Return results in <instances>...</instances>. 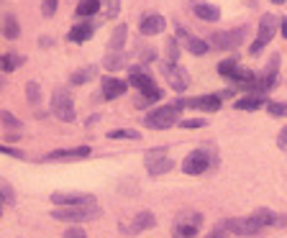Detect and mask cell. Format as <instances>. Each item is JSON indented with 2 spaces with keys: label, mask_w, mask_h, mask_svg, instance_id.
<instances>
[{
  "label": "cell",
  "mask_w": 287,
  "mask_h": 238,
  "mask_svg": "<svg viewBox=\"0 0 287 238\" xmlns=\"http://www.w3.org/2000/svg\"><path fill=\"white\" fill-rule=\"evenodd\" d=\"M128 82L134 84V88H139V92H144V90H154V88H157L146 67H131V70H128Z\"/></svg>",
  "instance_id": "obj_13"
},
{
  "label": "cell",
  "mask_w": 287,
  "mask_h": 238,
  "mask_svg": "<svg viewBox=\"0 0 287 238\" xmlns=\"http://www.w3.org/2000/svg\"><path fill=\"white\" fill-rule=\"evenodd\" d=\"M0 190H3V202H6L8 208H11V205L16 202V198H13V190H11V184H8V182L3 180V182H0Z\"/></svg>",
  "instance_id": "obj_34"
},
{
  "label": "cell",
  "mask_w": 287,
  "mask_h": 238,
  "mask_svg": "<svg viewBox=\"0 0 287 238\" xmlns=\"http://www.w3.org/2000/svg\"><path fill=\"white\" fill-rule=\"evenodd\" d=\"M95 72H98V67H85V70H77L75 74H72V84H85V82H90L93 77H95Z\"/></svg>",
  "instance_id": "obj_27"
},
{
  "label": "cell",
  "mask_w": 287,
  "mask_h": 238,
  "mask_svg": "<svg viewBox=\"0 0 287 238\" xmlns=\"http://www.w3.org/2000/svg\"><path fill=\"white\" fill-rule=\"evenodd\" d=\"M210 166V156L205 154V151H192L190 156H185L182 162V169H185V174H203V172Z\"/></svg>",
  "instance_id": "obj_11"
},
{
  "label": "cell",
  "mask_w": 287,
  "mask_h": 238,
  "mask_svg": "<svg viewBox=\"0 0 287 238\" xmlns=\"http://www.w3.org/2000/svg\"><path fill=\"white\" fill-rule=\"evenodd\" d=\"M277 26H279V20H277V16H272V13H267V16H261L259 18V34H256V38H254V44L249 46V54H261V49L269 44V41L274 38V34H277Z\"/></svg>",
  "instance_id": "obj_3"
},
{
  "label": "cell",
  "mask_w": 287,
  "mask_h": 238,
  "mask_svg": "<svg viewBox=\"0 0 287 238\" xmlns=\"http://www.w3.org/2000/svg\"><path fill=\"white\" fill-rule=\"evenodd\" d=\"M62 238H87V233H85L82 228H70V230L64 233Z\"/></svg>",
  "instance_id": "obj_40"
},
{
  "label": "cell",
  "mask_w": 287,
  "mask_h": 238,
  "mask_svg": "<svg viewBox=\"0 0 287 238\" xmlns=\"http://www.w3.org/2000/svg\"><path fill=\"white\" fill-rule=\"evenodd\" d=\"M24 62H26V59L21 56V54H16V52H8V54H3V72H13V70H18Z\"/></svg>",
  "instance_id": "obj_25"
},
{
  "label": "cell",
  "mask_w": 287,
  "mask_h": 238,
  "mask_svg": "<svg viewBox=\"0 0 287 238\" xmlns=\"http://www.w3.org/2000/svg\"><path fill=\"white\" fill-rule=\"evenodd\" d=\"M93 34H95V24H80V26H75L70 31L67 38L72 41V44H82V41H90Z\"/></svg>",
  "instance_id": "obj_17"
},
{
  "label": "cell",
  "mask_w": 287,
  "mask_h": 238,
  "mask_svg": "<svg viewBox=\"0 0 287 238\" xmlns=\"http://www.w3.org/2000/svg\"><path fill=\"white\" fill-rule=\"evenodd\" d=\"M103 13L108 18H116L121 13V0H103Z\"/></svg>",
  "instance_id": "obj_30"
},
{
  "label": "cell",
  "mask_w": 287,
  "mask_h": 238,
  "mask_svg": "<svg viewBox=\"0 0 287 238\" xmlns=\"http://www.w3.org/2000/svg\"><path fill=\"white\" fill-rule=\"evenodd\" d=\"M164 26H167L164 16H159V13H149V16H144V18H141L139 31H141L144 36H157V34H162V31H164Z\"/></svg>",
  "instance_id": "obj_14"
},
{
  "label": "cell",
  "mask_w": 287,
  "mask_h": 238,
  "mask_svg": "<svg viewBox=\"0 0 287 238\" xmlns=\"http://www.w3.org/2000/svg\"><path fill=\"white\" fill-rule=\"evenodd\" d=\"M3 34H6V38H11V41L21 36V26H18V20H16L13 13H6V16H3Z\"/></svg>",
  "instance_id": "obj_23"
},
{
  "label": "cell",
  "mask_w": 287,
  "mask_h": 238,
  "mask_svg": "<svg viewBox=\"0 0 287 238\" xmlns=\"http://www.w3.org/2000/svg\"><path fill=\"white\" fill-rule=\"evenodd\" d=\"M154 56H157V54H154V49H146V52L141 54V59H144V62H151Z\"/></svg>",
  "instance_id": "obj_43"
},
{
  "label": "cell",
  "mask_w": 287,
  "mask_h": 238,
  "mask_svg": "<svg viewBox=\"0 0 287 238\" xmlns=\"http://www.w3.org/2000/svg\"><path fill=\"white\" fill-rule=\"evenodd\" d=\"M264 102V95H246V98H238L236 102H233V108L236 110H256V108H261Z\"/></svg>",
  "instance_id": "obj_19"
},
{
  "label": "cell",
  "mask_w": 287,
  "mask_h": 238,
  "mask_svg": "<svg viewBox=\"0 0 287 238\" xmlns=\"http://www.w3.org/2000/svg\"><path fill=\"white\" fill-rule=\"evenodd\" d=\"M167 62H172V64H177V59H180V46H177V41L174 38H167Z\"/></svg>",
  "instance_id": "obj_31"
},
{
  "label": "cell",
  "mask_w": 287,
  "mask_h": 238,
  "mask_svg": "<svg viewBox=\"0 0 287 238\" xmlns=\"http://www.w3.org/2000/svg\"><path fill=\"white\" fill-rule=\"evenodd\" d=\"M200 223H203V215L200 212H185L177 218L174 223V238H195L197 230H200Z\"/></svg>",
  "instance_id": "obj_8"
},
{
  "label": "cell",
  "mask_w": 287,
  "mask_h": 238,
  "mask_svg": "<svg viewBox=\"0 0 287 238\" xmlns=\"http://www.w3.org/2000/svg\"><path fill=\"white\" fill-rule=\"evenodd\" d=\"M277 146L282 148V151H287V126L279 131V136H277Z\"/></svg>",
  "instance_id": "obj_41"
},
{
  "label": "cell",
  "mask_w": 287,
  "mask_h": 238,
  "mask_svg": "<svg viewBox=\"0 0 287 238\" xmlns=\"http://www.w3.org/2000/svg\"><path fill=\"white\" fill-rule=\"evenodd\" d=\"M126 38H128V26H126V24L116 26L113 36H110V41H108V49H110V52H123Z\"/></svg>",
  "instance_id": "obj_18"
},
{
  "label": "cell",
  "mask_w": 287,
  "mask_h": 238,
  "mask_svg": "<svg viewBox=\"0 0 287 238\" xmlns=\"http://www.w3.org/2000/svg\"><path fill=\"white\" fill-rule=\"evenodd\" d=\"M272 3H274V6H282V3H284V0H272Z\"/></svg>",
  "instance_id": "obj_46"
},
{
  "label": "cell",
  "mask_w": 287,
  "mask_h": 238,
  "mask_svg": "<svg viewBox=\"0 0 287 238\" xmlns=\"http://www.w3.org/2000/svg\"><path fill=\"white\" fill-rule=\"evenodd\" d=\"M108 138H126V141H139L141 136H139V131L136 128H116V131H110L108 134Z\"/></svg>",
  "instance_id": "obj_26"
},
{
  "label": "cell",
  "mask_w": 287,
  "mask_h": 238,
  "mask_svg": "<svg viewBox=\"0 0 287 238\" xmlns=\"http://www.w3.org/2000/svg\"><path fill=\"white\" fill-rule=\"evenodd\" d=\"M154 226H157V218H154V212L144 210V212H139L136 218H134V226H123V223H121V230L128 233V236H136V233L149 230V228H154Z\"/></svg>",
  "instance_id": "obj_12"
},
{
  "label": "cell",
  "mask_w": 287,
  "mask_h": 238,
  "mask_svg": "<svg viewBox=\"0 0 287 238\" xmlns=\"http://www.w3.org/2000/svg\"><path fill=\"white\" fill-rule=\"evenodd\" d=\"M123 64H126V52H110V54L103 59V67H105L108 72L123 70Z\"/></svg>",
  "instance_id": "obj_21"
},
{
  "label": "cell",
  "mask_w": 287,
  "mask_h": 238,
  "mask_svg": "<svg viewBox=\"0 0 287 238\" xmlns=\"http://www.w3.org/2000/svg\"><path fill=\"white\" fill-rule=\"evenodd\" d=\"M52 113H54L59 120H64V123H75V120H77V113H75L70 90H64V88H57V90H54V95H52Z\"/></svg>",
  "instance_id": "obj_4"
},
{
  "label": "cell",
  "mask_w": 287,
  "mask_h": 238,
  "mask_svg": "<svg viewBox=\"0 0 287 238\" xmlns=\"http://www.w3.org/2000/svg\"><path fill=\"white\" fill-rule=\"evenodd\" d=\"M172 166H174V162L169 156H164V159L154 162V164H146V172H149V177H162V174H167Z\"/></svg>",
  "instance_id": "obj_22"
},
{
  "label": "cell",
  "mask_w": 287,
  "mask_h": 238,
  "mask_svg": "<svg viewBox=\"0 0 287 238\" xmlns=\"http://www.w3.org/2000/svg\"><path fill=\"white\" fill-rule=\"evenodd\" d=\"M205 238H226V233H223V228H215L213 233H208Z\"/></svg>",
  "instance_id": "obj_42"
},
{
  "label": "cell",
  "mask_w": 287,
  "mask_h": 238,
  "mask_svg": "<svg viewBox=\"0 0 287 238\" xmlns=\"http://www.w3.org/2000/svg\"><path fill=\"white\" fill-rule=\"evenodd\" d=\"M218 228H223L226 233H236V236H256L261 230V226H259V220L254 218V215H249V218L223 220V223H218Z\"/></svg>",
  "instance_id": "obj_7"
},
{
  "label": "cell",
  "mask_w": 287,
  "mask_h": 238,
  "mask_svg": "<svg viewBox=\"0 0 287 238\" xmlns=\"http://www.w3.org/2000/svg\"><path fill=\"white\" fill-rule=\"evenodd\" d=\"M167 156V148H151L149 154H146V164H154V162H159Z\"/></svg>",
  "instance_id": "obj_36"
},
{
  "label": "cell",
  "mask_w": 287,
  "mask_h": 238,
  "mask_svg": "<svg viewBox=\"0 0 287 238\" xmlns=\"http://www.w3.org/2000/svg\"><path fill=\"white\" fill-rule=\"evenodd\" d=\"M192 13H195V18L208 20V24H215V20L220 18V10H218V6H213V3H195V6H192Z\"/></svg>",
  "instance_id": "obj_16"
},
{
  "label": "cell",
  "mask_w": 287,
  "mask_h": 238,
  "mask_svg": "<svg viewBox=\"0 0 287 238\" xmlns=\"http://www.w3.org/2000/svg\"><path fill=\"white\" fill-rule=\"evenodd\" d=\"M41 13L47 16V18H52L57 13V0H44V3H41Z\"/></svg>",
  "instance_id": "obj_37"
},
{
  "label": "cell",
  "mask_w": 287,
  "mask_h": 238,
  "mask_svg": "<svg viewBox=\"0 0 287 238\" xmlns=\"http://www.w3.org/2000/svg\"><path fill=\"white\" fill-rule=\"evenodd\" d=\"M0 120H3V126L8 128V131H16V128H21V120H18L11 110H3V113H0Z\"/></svg>",
  "instance_id": "obj_32"
},
{
  "label": "cell",
  "mask_w": 287,
  "mask_h": 238,
  "mask_svg": "<svg viewBox=\"0 0 287 238\" xmlns=\"http://www.w3.org/2000/svg\"><path fill=\"white\" fill-rule=\"evenodd\" d=\"M0 151H3V154H8V156H13V159H24V151H16V148H11L8 144L0 146Z\"/></svg>",
  "instance_id": "obj_39"
},
{
  "label": "cell",
  "mask_w": 287,
  "mask_h": 238,
  "mask_svg": "<svg viewBox=\"0 0 287 238\" xmlns=\"http://www.w3.org/2000/svg\"><path fill=\"white\" fill-rule=\"evenodd\" d=\"M103 210L98 205H85V208H57L52 212V218L59 223H85V220H95Z\"/></svg>",
  "instance_id": "obj_2"
},
{
  "label": "cell",
  "mask_w": 287,
  "mask_h": 238,
  "mask_svg": "<svg viewBox=\"0 0 287 238\" xmlns=\"http://www.w3.org/2000/svg\"><path fill=\"white\" fill-rule=\"evenodd\" d=\"M52 202L57 208H85V205H95V198L87 192H54Z\"/></svg>",
  "instance_id": "obj_9"
},
{
  "label": "cell",
  "mask_w": 287,
  "mask_h": 238,
  "mask_svg": "<svg viewBox=\"0 0 287 238\" xmlns=\"http://www.w3.org/2000/svg\"><path fill=\"white\" fill-rule=\"evenodd\" d=\"M267 113H269L272 118L287 116V102H267Z\"/></svg>",
  "instance_id": "obj_33"
},
{
  "label": "cell",
  "mask_w": 287,
  "mask_h": 238,
  "mask_svg": "<svg viewBox=\"0 0 287 238\" xmlns=\"http://www.w3.org/2000/svg\"><path fill=\"white\" fill-rule=\"evenodd\" d=\"M185 49H187L190 54H195V56H203V54H208V49H210V41L197 38V36H190V38L185 41Z\"/></svg>",
  "instance_id": "obj_20"
},
{
  "label": "cell",
  "mask_w": 287,
  "mask_h": 238,
  "mask_svg": "<svg viewBox=\"0 0 287 238\" xmlns=\"http://www.w3.org/2000/svg\"><path fill=\"white\" fill-rule=\"evenodd\" d=\"M159 98H162L159 88H154V90H144V92H141V98H136V108H146V105H151V102H157Z\"/></svg>",
  "instance_id": "obj_28"
},
{
  "label": "cell",
  "mask_w": 287,
  "mask_h": 238,
  "mask_svg": "<svg viewBox=\"0 0 287 238\" xmlns=\"http://www.w3.org/2000/svg\"><path fill=\"white\" fill-rule=\"evenodd\" d=\"M182 128H203L205 126V118H187V120H180Z\"/></svg>",
  "instance_id": "obj_38"
},
{
  "label": "cell",
  "mask_w": 287,
  "mask_h": 238,
  "mask_svg": "<svg viewBox=\"0 0 287 238\" xmlns=\"http://www.w3.org/2000/svg\"><path fill=\"white\" fill-rule=\"evenodd\" d=\"M18 138H21V136H18V134H13V131H11V134H6V144H8V141H18Z\"/></svg>",
  "instance_id": "obj_45"
},
{
  "label": "cell",
  "mask_w": 287,
  "mask_h": 238,
  "mask_svg": "<svg viewBox=\"0 0 287 238\" xmlns=\"http://www.w3.org/2000/svg\"><path fill=\"white\" fill-rule=\"evenodd\" d=\"M279 28H282V36L287 38V18H282V20H279Z\"/></svg>",
  "instance_id": "obj_44"
},
{
  "label": "cell",
  "mask_w": 287,
  "mask_h": 238,
  "mask_svg": "<svg viewBox=\"0 0 287 238\" xmlns=\"http://www.w3.org/2000/svg\"><path fill=\"white\" fill-rule=\"evenodd\" d=\"M162 74L167 80V84L172 90L177 92H185L187 84H190V74L185 67H180V64H172V62H162Z\"/></svg>",
  "instance_id": "obj_6"
},
{
  "label": "cell",
  "mask_w": 287,
  "mask_h": 238,
  "mask_svg": "<svg viewBox=\"0 0 287 238\" xmlns=\"http://www.w3.org/2000/svg\"><path fill=\"white\" fill-rule=\"evenodd\" d=\"M90 156V146H77V148H57L44 156V162H77Z\"/></svg>",
  "instance_id": "obj_10"
},
{
  "label": "cell",
  "mask_w": 287,
  "mask_h": 238,
  "mask_svg": "<svg viewBox=\"0 0 287 238\" xmlns=\"http://www.w3.org/2000/svg\"><path fill=\"white\" fill-rule=\"evenodd\" d=\"M244 38H246V26H238V28H233V31H218V34H213L210 36V46H215V49H228V52H233V49H238L241 44H244Z\"/></svg>",
  "instance_id": "obj_5"
},
{
  "label": "cell",
  "mask_w": 287,
  "mask_h": 238,
  "mask_svg": "<svg viewBox=\"0 0 287 238\" xmlns=\"http://www.w3.org/2000/svg\"><path fill=\"white\" fill-rule=\"evenodd\" d=\"M236 62H238V56H236V54H233V56H228V59H223V62L218 64V74H220V77H231V74L238 70V67H236Z\"/></svg>",
  "instance_id": "obj_29"
},
{
  "label": "cell",
  "mask_w": 287,
  "mask_h": 238,
  "mask_svg": "<svg viewBox=\"0 0 287 238\" xmlns=\"http://www.w3.org/2000/svg\"><path fill=\"white\" fill-rule=\"evenodd\" d=\"M141 123L146 128H154V131H164V128H172L174 123H180V108L177 105H164L151 110L149 116H141Z\"/></svg>",
  "instance_id": "obj_1"
},
{
  "label": "cell",
  "mask_w": 287,
  "mask_h": 238,
  "mask_svg": "<svg viewBox=\"0 0 287 238\" xmlns=\"http://www.w3.org/2000/svg\"><path fill=\"white\" fill-rule=\"evenodd\" d=\"M126 90H128V82L116 80V77H103V98L105 100H116V98L126 95Z\"/></svg>",
  "instance_id": "obj_15"
},
{
  "label": "cell",
  "mask_w": 287,
  "mask_h": 238,
  "mask_svg": "<svg viewBox=\"0 0 287 238\" xmlns=\"http://www.w3.org/2000/svg\"><path fill=\"white\" fill-rule=\"evenodd\" d=\"M26 92H29V100H31L34 105L41 100V90H39V84H36V82H29V84H26Z\"/></svg>",
  "instance_id": "obj_35"
},
{
  "label": "cell",
  "mask_w": 287,
  "mask_h": 238,
  "mask_svg": "<svg viewBox=\"0 0 287 238\" xmlns=\"http://www.w3.org/2000/svg\"><path fill=\"white\" fill-rule=\"evenodd\" d=\"M95 13H100V0H80V6H77V16L80 18L95 16Z\"/></svg>",
  "instance_id": "obj_24"
}]
</instances>
